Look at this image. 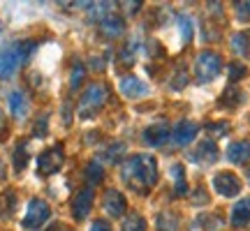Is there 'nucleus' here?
I'll list each match as a JSON object with an SVG mask.
<instances>
[{"mask_svg":"<svg viewBox=\"0 0 250 231\" xmlns=\"http://www.w3.org/2000/svg\"><path fill=\"white\" fill-rule=\"evenodd\" d=\"M241 102H243V93L239 88H227L223 93V97H220L223 107H239Z\"/></svg>","mask_w":250,"mask_h":231,"instance_id":"27","label":"nucleus"},{"mask_svg":"<svg viewBox=\"0 0 250 231\" xmlns=\"http://www.w3.org/2000/svg\"><path fill=\"white\" fill-rule=\"evenodd\" d=\"M28 164V143L26 141H19L17 148H14V169L23 171Z\"/></svg>","mask_w":250,"mask_h":231,"instance_id":"26","label":"nucleus"},{"mask_svg":"<svg viewBox=\"0 0 250 231\" xmlns=\"http://www.w3.org/2000/svg\"><path fill=\"white\" fill-rule=\"evenodd\" d=\"M107 99H109V90L104 83H90V86H86V90H83V95L79 99L77 116L83 118V120L95 118L100 109L107 104Z\"/></svg>","mask_w":250,"mask_h":231,"instance_id":"3","label":"nucleus"},{"mask_svg":"<svg viewBox=\"0 0 250 231\" xmlns=\"http://www.w3.org/2000/svg\"><path fill=\"white\" fill-rule=\"evenodd\" d=\"M213 190L220 196L232 199V196H236L241 192V180H239V176L232 173V171H220V173L213 176Z\"/></svg>","mask_w":250,"mask_h":231,"instance_id":"7","label":"nucleus"},{"mask_svg":"<svg viewBox=\"0 0 250 231\" xmlns=\"http://www.w3.org/2000/svg\"><path fill=\"white\" fill-rule=\"evenodd\" d=\"M176 21H179V28H181V44H188L192 39V19L181 14Z\"/></svg>","mask_w":250,"mask_h":231,"instance_id":"28","label":"nucleus"},{"mask_svg":"<svg viewBox=\"0 0 250 231\" xmlns=\"http://www.w3.org/2000/svg\"><path fill=\"white\" fill-rule=\"evenodd\" d=\"M35 46H37V42H33V39H21V42H14V44L5 46L0 51V81L9 79L30 58V54L35 51Z\"/></svg>","mask_w":250,"mask_h":231,"instance_id":"2","label":"nucleus"},{"mask_svg":"<svg viewBox=\"0 0 250 231\" xmlns=\"http://www.w3.org/2000/svg\"><path fill=\"white\" fill-rule=\"evenodd\" d=\"M88 231H111V224H109L107 220H95V222L90 224Z\"/></svg>","mask_w":250,"mask_h":231,"instance_id":"35","label":"nucleus"},{"mask_svg":"<svg viewBox=\"0 0 250 231\" xmlns=\"http://www.w3.org/2000/svg\"><path fill=\"white\" fill-rule=\"evenodd\" d=\"M227 160L232 162V164H246V162L250 160V141L248 139L229 143V148H227Z\"/></svg>","mask_w":250,"mask_h":231,"instance_id":"13","label":"nucleus"},{"mask_svg":"<svg viewBox=\"0 0 250 231\" xmlns=\"http://www.w3.org/2000/svg\"><path fill=\"white\" fill-rule=\"evenodd\" d=\"M206 132H211L213 136H225L229 132V123L227 120H220V123H208L206 125Z\"/></svg>","mask_w":250,"mask_h":231,"instance_id":"32","label":"nucleus"},{"mask_svg":"<svg viewBox=\"0 0 250 231\" xmlns=\"http://www.w3.org/2000/svg\"><path fill=\"white\" fill-rule=\"evenodd\" d=\"M174 79H176V81H171V88H174V90H181V88H183V86L188 83V81H186V79H188L186 72H179V74H176Z\"/></svg>","mask_w":250,"mask_h":231,"instance_id":"36","label":"nucleus"},{"mask_svg":"<svg viewBox=\"0 0 250 231\" xmlns=\"http://www.w3.org/2000/svg\"><path fill=\"white\" fill-rule=\"evenodd\" d=\"M223 70V58L215 54V51H202V54H197L195 58V77L197 81H202V83H208V81H213L218 74Z\"/></svg>","mask_w":250,"mask_h":231,"instance_id":"4","label":"nucleus"},{"mask_svg":"<svg viewBox=\"0 0 250 231\" xmlns=\"http://www.w3.org/2000/svg\"><path fill=\"white\" fill-rule=\"evenodd\" d=\"M49 217H51V208H49V204H46L44 199H30L21 227L30 231H37L49 222Z\"/></svg>","mask_w":250,"mask_h":231,"instance_id":"5","label":"nucleus"},{"mask_svg":"<svg viewBox=\"0 0 250 231\" xmlns=\"http://www.w3.org/2000/svg\"><path fill=\"white\" fill-rule=\"evenodd\" d=\"M246 74H248V67H246L243 62H232V65H229V79L232 81L243 79Z\"/></svg>","mask_w":250,"mask_h":231,"instance_id":"34","label":"nucleus"},{"mask_svg":"<svg viewBox=\"0 0 250 231\" xmlns=\"http://www.w3.org/2000/svg\"><path fill=\"white\" fill-rule=\"evenodd\" d=\"M199 132V125L197 123H190V120H181L176 127H174V132H171V139L176 146H188V143L192 141Z\"/></svg>","mask_w":250,"mask_h":231,"instance_id":"12","label":"nucleus"},{"mask_svg":"<svg viewBox=\"0 0 250 231\" xmlns=\"http://www.w3.org/2000/svg\"><path fill=\"white\" fill-rule=\"evenodd\" d=\"M155 229L158 231H179L181 229V217L171 211H165L155 217Z\"/></svg>","mask_w":250,"mask_h":231,"instance_id":"19","label":"nucleus"},{"mask_svg":"<svg viewBox=\"0 0 250 231\" xmlns=\"http://www.w3.org/2000/svg\"><path fill=\"white\" fill-rule=\"evenodd\" d=\"M234 12L241 21H250V0H241V2H234Z\"/></svg>","mask_w":250,"mask_h":231,"instance_id":"33","label":"nucleus"},{"mask_svg":"<svg viewBox=\"0 0 250 231\" xmlns=\"http://www.w3.org/2000/svg\"><path fill=\"white\" fill-rule=\"evenodd\" d=\"M86 180H88L90 185H98V183H102V178H104V167L100 164L98 160H93L86 164Z\"/></svg>","mask_w":250,"mask_h":231,"instance_id":"21","label":"nucleus"},{"mask_svg":"<svg viewBox=\"0 0 250 231\" xmlns=\"http://www.w3.org/2000/svg\"><path fill=\"white\" fill-rule=\"evenodd\" d=\"M111 12H114V2H90L88 7V14L93 19H98V21L107 19Z\"/></svg>","mask_w":250,"mask_h":231,"instance_id":"25","label":"nucleus"},{"mask_svg":"<svg viewBox=\"0 0 250 231\" xmlns=\"http://www.w3.org/2000/svg\"><path fill=\"white\" fill-rule=\"evenodd\" d=\"M195 224H199V227L206 224L204 229L213 231V229H220V227H223V217H220V215H199L195 220Z\"/></svg>","mask_w":250,"mask_h":231,"instance_id":"29","label":"nucleus"},{"mask_svg":"<svg viewBox=\"0 0 250 231\" xmlns=\"http://www.w3.org/2000/svg\"><path fill=\"white\" fill-rule=\"evenodd\" d=\"M7 134V118H5V111L0 109V139H5Z\"/></svg>","mask_w":250,"mask_h":231,"instance_id":"37","label":"nucleus"},{"mask_svg":"<svg viewBox=\"0 0 250 231\" xmlns=\"http://www.w3.org/2000/svg\"><path fill=\"white\" fill-rule=\"evenodd\" d=\"M121 231H146V220H144L139 213H130L123 220Z\"/></svg>","mask_w":250,"mask_h":231,"instance_id":"23","label":"nucleus"},{"mask_svg":"<svg viewBox=\"0 0 250 231\" xmlns=\"http://www.w3.org/2000/svg\"><path fill=\"white\" fill-rule=\"evenodd\" d=\"M195 162H199V164H213L215 160H218V146H215L213 141H202L199 146H197V151L190 155Z\"/></svg>","mask_w":250,"mask_h":231,"instance_id":"14","label":"nucleus"},{"mask_svg":"<svg viewBox=\"0 0 250 231\" xmlns=\"http://www.w3.org/2000/svg\"><path fill=\"white\" fill-rule=\"evenodd\" d=\"M7 104H9V111L14 118H23L28 114V97L23 90H12L7 97Z\"/></svg>","mask_w":250,"mask_h":231,"instance_id":"16","label":"nucleus"},{"mask_svg":"<svg viewBox=\"0 0 250 231\" xmlns=\"http://www.w3.org/2000/svg\"><path fill=\"white\" fill-rule=\"evenodd\" d=\"M118 88H121V93H123V97H130V99L142 97V95H146V93H148V86H146L142 79L132 77V74L121 77V81H118Z\"/></svg>","mask_w":250,"mask_h":231,"instance_id":"10","label":"nucleus"},{"mask_svg":"<svg viewBox=\"0 0 250 231\" xmlns=\"http://www.w3.org/2000/svg\"><path fill=\"white\" fill-rule=\"evenodd\" d=\"M169 136H171V132H169V125L167 123H153L151 127L144 130V141L148 143V146H153V148L165 146Z\"/></svg>","mask_w":250,"mask_h":231,"instance_id":"11","label":"nucleus"},{"mask_svg":"<svg viewBox=\"0 0 250 231\" xmlns=\"http://www.w3.org/2000/svg\"><path fill=\"white\" fill-rule=\"evenodd\" d=\"M123 153H125V143L116 141V143H111V146H107V151L102 153V160L107 162V164H114V162H118L123 157Z\"/></svg>","mask_w":250,"mask_h":231,"instance_id":"24","label":"nucleus"},{"mask_svg":"<svg viewBox=\"0 0 250 231\" xmlns=\"http://www.w3.org/2000/svg\"><path fill=\"white\" fill-rule=\"evenodd\" d=\"M232 51L241 58L250 56V30H241V33H234L232 37Z\"/></svg>","mask_w":250,"mask_h":231,"instance_id":"20","label":"nucleus"},{"mask_svg":"<svg viewBox=\"0 0 250 231\" xmlns=\"http://www.w3.org/2000/svg\"><path fill=\"white\" fill-rule=\"evenodd\" d=\"M62 164H65V148H62V143H54L51 148L42 151L40 157H37L40 176H54V173H58L62 169Z\"/></svg>","mask_w":250,"mask_h":231,"instance_id":"6","label":"nucleus"},{"mask_svg":"<svg viewBox=\"0 0 250 231\" xmlns=\"http://www.w3.org/2000/svg\"><path fill=\"white\" fill-rule=\"evenodd\" d=\"M100 30H102V35H107V37H121L123 35V30H125V23H123V19L121 17L109 14L107 19L100 21Z\"/></svg>","mask_w":250,"mask_h":231,"instance_id":"17","label":"nucleus"},{"mask_svg":"<svg viewBox=\"0 0 250 231\" xmlns=\"http://www.w3.org/2000/svg\"><path fill=\"white\" fill-rule=\"evenodd\" d=\"M5 176H7V169H5V162L0 160V180H5Z\"/></svg>","mask_w":250,"mask_h":231,"instance_id":"39","label":"nucleus"},{"mask_svg":"<svg viewBox=\"0 0 250 231\" xmlns=\"http://www.w3.org/2000/svg\"><path fill=\"white\" fill-rule=\"evenodd\" d=\"M51 231H72V229H65L62 224H54V227H51Z\"/></svg>","mask_w":250,"mask_h":231,"instance_id":"40","label":"nucleus"},{"mask_svg":"<svg viewBox=\"0 0 250 231\" xmlns=\"http://www.w3.org/2000/svg\"><path fill=\"white\" fill-rule=\"evenodd\" d=\"M121 178L130 190L139 192V194H148L158 183V162L148 153L132 155V157H127L123 162Z\"/></svg>","mask_w":250,"mask_h":231,"instance_id":"1","label":"nucleus"},{"mask_svg":"<svg viewBox=\"0 0 250 231\" xmlns=\"http://www.w3.org/2000/svg\"><path fill=\"white\" fill-rule=\"evenodd\" d=\"M134 51H137V39L127 42V44L121 49V62H125V65H132V62H134Z\"/></svg>","mask_w":250,"mask_h":231,"instance_id":"31","label":"nucleus"},{"mask_svg":"<svg viewBox=\"0 0 250 231\" xmlns=\"http://www.w3.org/2000/svg\"><path fill=\"white\" fill-rule=\"evenodd\" d=\"M83 79H86V65L81 60H74L72 62V72H70V88L77 90L83 83Z\"/></svg>","mask_w":250,"mask_h":231,"instance_id":"22","label":"nucleus"},{"mask_svg":"<svg viewBox=\"0 0 250 231\" xmlns=\"http://www.w3.org/2000/svg\"><path fill=\"white\" fill-rule=\"evenodd\" d=\"M169 176L174 180V196H186L188 194V180H186V169L181 164H171Z\"/></svg>","mask_w":250,"mask_h":231,"instance_id":"18","label":"nucleus"},{"mask_svg":"<svg viewBox=\"0 0 250 231\" xmlns=\"http://www.w3.org/2000/svg\"><path fill=\"white\" fill-rule=\"evenodd\" d=\"M192 201H195V204H206V201H208V196H206L204 192H197V194L192 196Z\"/></svg>","mask_w":250,"mask_h":231,"instance_id":"38","label":"nucleus"},{"mask_svg":"<svg viewBox=\"0 0 250 231\" xmlns=\"http://www.w3.org/2000/svg\"><path fill=\"white\" fill-rule=\"evenodd\" d=\"M248 224H250V199H241L232 208V227L234 229H243Z\"/></svg>","mask_w":250,"mask_h":231,"instance_id":"15","label":"nucleus"},{"mask_svg":"<svg viewBox=\"0 0 250 231\" xmlns=\"http://www.w3.org/2000/svg\"><path fill=\"white\" fill-rule=\"evenodd\" d=\"M93 201H95L93 187H81L79 192L74 194V199H72V217H74L77 222L86 220L90 213V208H93Z\"/></svg>","mask_w":250,"mask_h":231,"instance_id":"8","label":"nucleus"},{"mask_svg":"<svg viewBox=\"0 0 250 231\" xmlns=\"http://www.w3.org/2000/svg\"><path fill=\"white\" fill-rule=\"evenodd\" d=\"M33 134H35L37 139H42V136H46V134H49V116H46V114H42V116H40V118L35 120Z\"/></svg>","mask_w":250,"mask_h":231,"instance_id":"30","label":"nucleus"},{"mask_svg":"<svg viewBox=\"0 0 250 231\" xmlns=\"http://www.w3.org/2000/svg\"><path fill=\"white\" fill-rule=\"evenodd\" d=\"M102 206L107 211L109 217H123L125 208H127V199L123 196V192L118 190H107L104 192V199H102Z\"/></svg>","mask_w":250,"mask_h":231,"instance_id":"9","label":"nucleus"}]
</instances>
